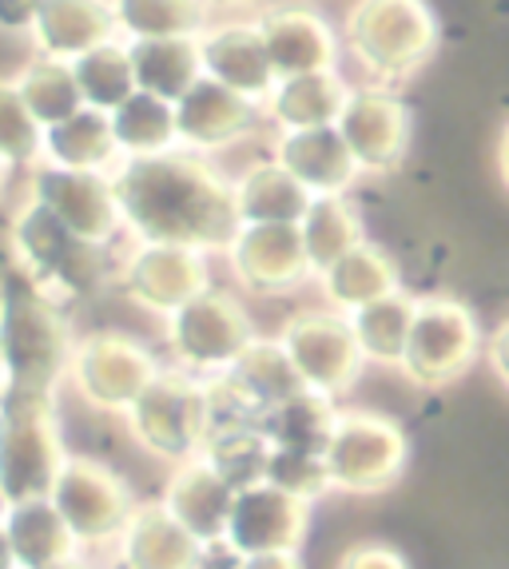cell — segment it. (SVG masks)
<instances>
[{"label": "cell", "instance_id": "6da1fadb", "mask_svg": "<svg viewBox=\"0 0 509 569\" xmlns=\"http://www.w3.org/2000/svg\"><path fill=\"white\" fill-rule=\"evenodd\" d=\"M123 228L140 243H168L188 251H227L239 236L236 183L203 156L163 152L120 160L112 171Z\"/></svg>", "mask_w": 509, "mask_h": 569}, {"label": "cell", "instance_id": "7a4b0ae2", "mask_svg": "<svg viewBox=\"0 0 509 569\" xmlns=\"http://www.w3.org/2000/svg\"><path fill=\"white\" fill-rule=\"evenodd\" d=\"M76 339L57 299L20 276L0 279V362L9 390L20 395H57L68 379Z\"/></svg>", "mask_w": 509, "mask_h": 569}, {"label": "cell", "instance_id": "3957f363", "mask_svg": "<svg viewBox=\"0 0 509 569\" xmlns=\"http://www.w3.org/2000/svg\"><path fill=\"white\" fill-rule=\"evenodd\" d=\"M64 462L68 455L57 418V395L4 390L0 399V490L9 506L48 498Z\"/></svg>", "mask_w": 509, "mask_h": 569}, {"label": "cell", "instance_id": "277c9868", "mask_svg": "<svg viewBox=\"0 0 509 569\" xmlns=\"http://www.w3.org/2000/svg\"><path fill=\"white\" fill-rule=\"evenodd\" d=\"M347 44L378 84H402L435 57L438 17L426 0H355Z\"/></svg>", "mask_w": 509, "mask_h": 569}, {"label": "cell", "instance_id": "5b68a950", "mask_svg": "<svg viewBox=\"0 0 509 569\" xmlns=\"http://www.w3.org/2000/svg\"><path fill=\"white\" fill-rule=\"evenodd\" d=\"M9 247L17 259V271L29 279L48 299H80L104 283V256L100 247L84 243L80 236L60 223L40 200H24V208L12 216Z\"/></svg>", "mask_w": 509, "mask_h": 569}, {"label": "cell", "instance_id": "8992f818", "mask_svg": "<svg viewBox=\"0 0 509 569\" xmlns=\"http://www.w3.org/2000/svg\"><path fill=\"white\" fill-rule=\"evenodd\" d=\"M123 418L151 458L183 466L208 447V382L180 367L160 370Z\"/></svg>", "mask_w": 509, "mask_h": 569}, {"label": "cell", "instance_id": "52a82bcc", "mask_svg": "<svg viewBox=\"0 0 509 569\" xmlns=\"http://www.w3.org/2000/svg\"><path fill=\"white\" fill-rule=\"evenodd\" d=\"M406 435L395 418L378 415V410H339L335 435L327 442V482L339 493H382L402 478L406 470Z\"/></svg>", "mask_w": 509, "mask_h": 569}, {"label": "cell", "instance_id": "ba28073f", "mask_svg": "<svg viewBox=\"0 0 509 569\" xmlns=\"http://www.w3.org/2000/svg\"><path fill=\"white\" fill-rule=\"evenodd\" d=\"M481 327L473 311L458 299H418L415 327L406 339L402 355V379L418 390H446L470 375V367L481 355Z\"/></svg>", "mask_w": 509, "mask_h": 569}, {"label": "cell", "instance_id": "9c48e42d", "mask_svg": "<svg viewBox=\"0 0 509 569\" xmlns=\"http://www.w3.org/2000/svg\"><path fill=\"white\" fill-rule=\"evenodd\" d=\"M255 339L259 335H255L239 299L219 291V287H208L168 319V347L176 355V367L196 375V379L227 375Z\"/></svg>", "mask_w": 509, "mask_h": 569}, {"label": "cell", "instance_id": "30bf717a", "mask_svg": "<svg viewBox=\"0 0 509 569\" xmlns=\"http://www.w3.org/2000/svg\"><path fill=\"white\" fill-rule=\"evenodd\" d=\"M160 362L140 339L123 331H92L76 339L72 362H68V382L76 387L80 402L104 415H128L143 390L156 382Z\"/></svg>", "mask_w": 509, "mask_h": 569}, {"label": "cell", "instance_id": "8fae6325", "mask_svg": "<svg viewBox=\"0 0 509 569\" xmlns=\"http://www.w3.org/2000/svg\"><path fill=\"white\" fill-rule=\"evenodd\" d=\"M48 502L57 506V513L64 518V526L72 530V538L84 546H108L120 541L123 526L136 513V498L128 490L112 466L96 462V458H68L60 470L57 486L48 493Z\"/></svg>", "mask_w": 509, "mask_h": 569}, {"label": "cell", "instance_id": "7c38bea8", "mask_svg": "<svg viewBox=\"0 0 509 569\" xmlns=\"http://www.w3.org/2000/svg\"><path fill=\"white\" fill-rule=\"evenodd\" d=\"M279 347L299 370L302 387L327 395V399H342L347 390H355L362 362H367L359 351V339L350 331V319L335 311L291 315L279 331Z\"/></svg>", "mask_w": 509, "mask_h": 569}, {"label": "cell", "instance_id": "4fadbf2b", "mask_svg": "<svg viewBox=\"0 0 509 569\" xmlns=\"http://www.w3.org/2000/svg\"><path fill=\"white\" fill-rule=\"evenodd\" d=\"M307 522H311V502H302L271 482L243 486V490H236V502L227 513L223 550L231 558L299 553Z\"/></svg>", "mask_w": 509, "mask_h": 569}, {"label": "cell", "instance_id": "5bb4252c", "mask_svg": "<svg viewBox=\"0 0 509 569\" xmlns=\"http://www.w3.org/2000/svg\"><path fill=\"white\" fill-rule=\"evenodd\" d=\"M335 128L367 176H390L410 152V108L387 88H355Z\"/></svg>", "mask_w": 509, "mask_h": 569}, {"label": "cell", "instance_id": "9a60e30c", "mask_svg": "<svg viewBox=\"0 0 509 569\" xmlns=\"http://www.w3.org/2000/svg\"><path fill=\"white\" fill-rule=\"evenodd\" d=\"M120 287L136 307L151 315H171L183 303H191L196 295L211 287L208 279V259L188 247H168V243H140L120 267Z\"/></svg>", "mask_w": 509, "mask_h": 569}, {"label": "cell", "instance_id": "2e32d148", "mask_svg": "<svg viewBox=\"0 0 509 569\" xmlns=\"http://www.w3.org/2000/svg\"><path fill=\"white\" fill-rule=\"evenodd\" d=\"M29 196L44 203L72 236H80L92 247L112 243V236L123 228L112 176H104V171L40 168L37 176H32Z\"/></svg>", "mask_w": 509, "mask_h": 569}, {"label": "cell", "instance_id": "e0dca14e", "mask_svg": "<svg viewBox=\"0 0 509 569\" xmlns=\"http://www.w3.org/2000/svg\"><path fill=\"white\" fill-rule=\"evenodd\" d=\"M231 271H236L239 287L251 295H291L311 279V263H307V247H302L299 228H259L247 223L227 247Z\"/></svg>", "mask_w": 509, "mask_h": 569}, {"label": "cell", "instance_id": "ac0fdd59", "mask_svg": "<svg viewBox=\"0 0 509 569\" xmlns=\"http://www.w3.org/2000/svg\"><path fill=\"white\" fill-rule=\"evenodd\" d=\"M267 60L275 80L311 77V72H335L339 40L330 24L311 9H275L259 20Z\"/></svg>", "mask_w": 509, "mask_h": 569}, {"label": "cell", "instance_id": "d6986e66", "mask_svg": "<svg viewBox=\"0 0 509 569\" xmlns=\"http://www.w3.org/2000/svg\"><path fill=\"white\" fill-rule=\"evenodd\" d=\"M199 64H203V77L243 96L247 104L271 100L275 84H279L271 60H267L263 37H259V24H223V29L203 32L199 37Z\"/></svg>", "mask_w": 509, "mask_h": 569}, {"label": "cell", "instance_id": "ffe728a7", "mask_svg": "<svg viewBox=\"0 0 509 569\" xmlns=\"http://www.w3.org/2000/svg\"><path fill=\"white\" fill-rule=\"evenodd\" d=\"M176 132L188 152H223L255 132V104L216 80L199 77L176 104Z\"/></svg>", "mask_w": 509, "mask_h": 569}, {"label": "cell", "instance_id": "44dd1931", "mask_svg": "<svg viewBox=\"0 0 509 569\" xmlns=\"http://www.w3.org/2000/svg\"><path fill=\"white\" fill-rule=\"evenodd\" d=\"M208 546L183 530L163 502L136 506L116 541L120 569H208Z\"/></svg>", "mask_w": 509, "mask_h": 569}, {"label": "cell", "instance_id": "7402d4cb", "mask_svg": "<svg viewBox=\"0 0 509 569\" xmlns=\"http://www.w3.org/2000/svg\"><path fill=\"white\" fill-rule=\"evenodd\" d=\"M231 502H236V486L227 482L203 455L176 466L168 490H163V510H168L188 533H196L208 550L223 546Z\"/></svg>", "mask_w": 509, "mask_h": 569}, {"label": "cell", "instance_id": "603a6c76", "mask_svg": "<svg viewBox=\"0 0 509 569\" xmlns=\"http://www.w3.org/2000/svg\"><path fill=\"white\" fill-rule=\"evenodd\" d=\"M275 160L307 188L311 200L347 196V188L362 171L350 156L339 128H311V132H283L275 140Z\"/></svg>", "mask_w": 509, "mask_h": 569}, {"label": "cell", "instance_id": "cb8c5ba5", "mask_svg": "<svg viewBox=\"0 0 509 569\" xmlns=\"http://www.w3.org/2000/svg\"><path fill=\"white\" fill-rule=\"evenodd\" d=\"M116 29L120 24H116L112 0H40L32 40L40 57L72 64L92 48L108 44Z\"/></svg>", "mask_w": 509, "mask_h": 569}, {"label": "cell", "instance_id": "d4e9b609", "mask_svg": "<svg viewBox=\"0 0 509 569\" xmlns=\"http://www.w3.org/2000/svg\"><path fill=\"white\" fill-rule=\"evenodd\" d=\"M311 208V196L279 160H255L236 180L239 223L259 228H299Z\"/></svg>", "mask_w": 509, "mask_h": 569}, {"label": "cell", "instance_id": "484cf974", "mask_svg": "<svg viewBox=\"0 0 509 569\" xmlns=\"http://www.w3.org/2000/svg\"><path fill=\"white\" fill-rule=\"evenodd\" d=\"M0 526H4V538L12 546L17 569H57L64 561L80 558V541L72 538V530L48 498L9 506Z\"/></svg>", "mask_w": 509, "mask_h": 569}, {"label": "cell", "instance_id": "4316f807", "mask_svg": "<svg viewBox=\"0 0 509 569\" xmlns=\"http://www.w3.org/2000/svg\"><path fill=\"white\" fill-rule=\"evenodd\" d=\"M319 283H322V295H327V303L347 315V319L355 311H362V307L402 291L395 259L378 243H367V239H362L350 256H342L330 271H322Z\"/></svg>", "mask_w": 509, "mask_h": 569}, {"label": "cell", "instance_id": "83f0119b", "mask_svg": "<svg viewBox=\"0 0 509 569\" xmlns=\"http://www.w3.org/2000/svg\"><path fill=\"white\" fill-rule=\"evenodd\" d=\"M136 72V92L160 96L168 104H180L191 92L203 64H199V37H171V40H132L128 44Z\"/></svg>", "mask_w": 509, "mask_h": 569}, {"label": "cell", "instance_id": "f1b7e54d", "mask_svg": "<svg viewBox=\"0 0 509 569\" xmlns=\"http://www.w3.org/2000/svg\"><path fill=\"white\" fill-rule=\"evenodd\" d=\"M350 88L339 72H311V77L279 80L267 100L271 120L283 132H311V128H335L347 108Z\"/></svg>", "mask_w": 509, "mask_h": 569}, {"label": "cell", "instance_id": "f546056e", "mask_svg": "<svg viewBox=\"0 0 509 569\" xmlns=\"http://www.w3.org/2000/svg\"><path fill=\"white\" fill-rule=\"evenodd\" d=\"M44 168H68V171H104L120 163V148L112 136V116L80 108L64 123L44 132Z\"/></svg>", "mask_w": 509, "mask_h": 569}, {"label": "cell", "instance_id": "4dcf8cb0", "mask_svg": "<svg viewBox=\"0 0 509 569\" xmlns=\"http://www.w3.org/2000/svg\"><path fill=\"white\" fill-rule=\"evenodd\" d=\"M335 422H339V407L327 395H315V390H302L291 402L275 407L263 422V435L275 450H291V455H327V442L335 435Z\"/></svg>", "mask_w": 509, "mask_h": 569}, {"label": "cell", "instance_id": "1f68e13d", "mask_svg": "<svg viewBox=\"0 0 509 569\" xmlns=\"http://www.w3.org/2000/svg\"><path fill=\"white\" fill-rule=\"evenodd\" d=\"M227 379L236 382L239 395L251 399L263 415H271L275 407H283V402H291L295 395L307 390L299 370L291 367L287 351L279 347V339H255L243 359L227 370Z\"/></svg>", "mask_w": 509, "mask_h": 569}, {"label": "cell", "instance_id": "d6a6232c", "mask_svg": "<svg viewBox=\"0 0 509 569\" xmlns=\"http://www.w3.org/2000/svg\"><path fill=\"white\" fill-rule=\"evenodd\" d=\"M112 136L120 148V160H143V156H163L180 148L176 132V104L160 96L136 92L112 112Z\"/></svg>", "mask_w": 509, "mask_h": 569}, {"label": "cell", "instance_id": "836d02e7", "mask_svg": "<svg viewBox=\"0 0 509 569\" xmlns=\"http://www.w3.org/2000/svg\"><path fill=\"white\" fill-rule=\"evenodd\" d=\"M299 231H302V247H307L311 276L330 271L342 256H350V251L367 239L362 236L359 211L350 208L342 196H322V200H311V208H307V216H302Z\"/></svg>", "mask_w": 509, "mask_h": 569}, {"label": "cell", "instance_id": "e575fe53", "mask_svg": "<svg viewBox=\"0 0 509 569\" xmlns=\"http://www.w3.org/2000/svg\"><path fill=\"white\" fill-rule=\"evenodd\" d=\"M415 307L418 299L398 291L350 315V331L359 339L362 359L375 362V367H402L406 339H410V327H415Z\"/></svg>", "mask_w": 509, "mask_h": 569}, {"label": "cell", "instance_id": "d590c367", "mask_svg": "<svg viewBox=\"0 0 509 569\" xmlns=\"http://www.w3.org/2000/svg\"><path fill=\"white\" fill-rule=\"evenodd\" d=\"M12 84H17L24 108H29L32 120H37L44 132L84 108V96H80V84H76V72H72V64H64V60H48V57L29 60V64L12 77Z\"/></svg>", "mask_w": 509, "mask_h": 569}, {"label": "cell", "instance_id": "8d00e7d4", "mask_svg": "<svg viewBox=\"0 0 509 569\" xmlns=\"http://www.w3.org/2000/svg\"><path fill=\"white\" fill-rule=\"evenodd\" d=\"M76 84H80V96H84V108H96V112L112 116L123 100L136 96V72H132V57H128V44H108L92 48L80 60H72Z\"/></svg>", "mask_w": 509, "mask_h": 569}, {"label": "cell", "instance_id": "74e56055", "mask_svg": "<svg viewBox=\"0 0 509 569\" xmlns=\"http://www.w3.org/2000/svg\"><path fill=\"white\" fill-rule=\"evenodd\" d=\"M116 24L132 40L196 37L203 29V0H112Z\"/></svg>", "mask_w": 509, "mask_h": 569}, {"label": "cell", "instance_id": "f35d334b", "mask_svg": "<svg viewBox=\"0 0 509 569\" xmlns=\"http://www.w3.org/2000/svg\"><path fill=\"white\" fill-rule=\"evenodd\" d=\"M40 156H44V128L32 120L17 84L0 80V160L17 168V163H37Z\"/></svg>", "mask_w": 509, "mask_h": 569}, {"label": "cell", "instance_id": "ab89813d", "mask_svg": "<svg viewBox=\"0 0 509 569\" xmlns=\"http://www.w3.org/2000/svg\"><path fill=\"white\" fill-rule=\"evenodd\" d=\"M263 482H271V486H279V490L295 493V498H302V502H319L322 493L330 490L322 458L291 455V450H275V447H271V458H267Z\"/></svg>", "mask_w": 509, "mask_h": 569}, {"label": "cell", "instance_id": "60d3db41", "mask_svg": "<svg viewBox=\"0 0 509 569\" xmlns=\"http://www.w3.org/2000/svg\"><path fill=\"white\" fill-rule=\"evenodd\" d=\"M339 569H410V561L387 541H359L339 558Z\"/></svg>", "mask_w": 509, "mask_h": 569}, {"label": "cell", "instance_id": "b9f144b4", "mask_svg": "<svg viewBox=\"0 0 509 569\" xmlns=\"http://www.w3.org/2000/svg\"><path fill=\"white\" fill-rule=\"evenodd\" d=\"M486 362H490L493 379L509 390V319L493 327V335L486 339Z\"/></svg>", "mask_w": 509, "mask_h": 569}, {"label": "cell", "instance_id": "7bdbcfd3", "mask_svg": "<svg viewBox=\"0 0 509 569\" xmlns=\"http://www.w3.org/2000/svg\"><path fill=\"white\" fill-rule=\"evenodd\" d=\"M40 0H0V29H29L32 32V20H37Z\"/></svg>", "mask_w": 509, "mask_h": 569}, {"label": "cell", "instance_id": "ee69618b", "mask_svg": "<svg viewBox=\"0 0 509 569\" xmlns=\"http://www.w3.org/2000/svg\"><path fill=\"white\" fill-rule=\"evenodd\" d=\"M231 569H302L299 553H255V558H236Z\"/></svg>", "mask_w": 509, "mask_h": 569}, {"label": "cell", "instance_id": "f6af8a7d", "mask_svg": "<svg viewBox=\"0 0 509 569\" xmlns=\"http://www.w3.org/2000/svg\"><path fill=\"white\" fill-rule=\"evenodd\" d=\"M498 176L509 188V123L501 128V140H498Z\"/></svg>", "mask_w": 509, "mask_h": 569}, {"label": "cell", "instance_id": "bcb514c9", "mask_svg": "<svg viewBox=\"0 0 509 569\" xmlns=\"http://www.w3.org/2000/svg\"><path fill=\"white\" fill-rule=\"evenodd\" d=\"M0 569H17V558H12V546L4 538V526H0Z\"/></svg>", "mask_w": 509, "mask_h": 569}, {"label": "cell", "instance_id": "7dc6e473", "mask_svg": "<svg viewBox=\"0 0 509 569\" xmlns=\"http://www.w3.org/2000/svg\"><path fill=\"white\" fill-rule=\"evenodd\" d=\"M57 569H88V566H84V558H72V561H64V566H57Z\"/></svg>", "mask_w": 509, "mask_h": 569}, {"label": "cell", "instance_id": "c3c4849f", "mask_svg": "<svg viewBox=\"0 0 509 569\" xmlns=\"http://www.w3.org/2000/svg\"><path fill=\"white\" fill-rule=\"evenodd\" d=\"M4 513H9V498H4V490H0V522H4Z\"/></svg>", "mask_w": 509, "mask_h": 569}, {"label": "cell", "instance_id": "681fc988", "mask_svg": "<svg viewBox=\"0 0 509 569\" xmlns=\"http://www.w3.org/2000/svg\"><path fill=\"white\" fill-rule=\"evenodd\" d=\"M4 390H9V379H4V362H0V399H4Z\"/></svg>", "mask_w": 509, "mask_h": 569}, {"label": "cell", "instance_id": "f907efd6", "mask_svg": "<svg viewBox=\"0 0 509 569\" xmlns=\"http://www.w3.org/2000/svg\"><path fill=\"white\" fill-rule=\"evenodd\" d=\"M4 176H9V163L0 160V191H4Z\"/></svg>", "mask_w": 509, "mask_h": 569}, {"label": "cell", "instance_id": "816d5d0a", "mask_svg": "<svg viewBox=\"0 0 509 569\" xmlns=\"http://www.w3.org/2000/svg\"><path fill=\"white\" fill-rule=\"evenodd\" d=\"M203 4H239V0H203Z\"/></svg>", "mask_w": 509, "mask_h": 569}]
</instances>
